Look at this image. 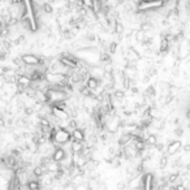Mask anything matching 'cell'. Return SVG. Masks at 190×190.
Here are the masks:
<instances>
[{"instance_id":"1","label":"cell","mask_w":190,"mask_h":190,"mask_svg":"<svg viewBox=\"0 0 190 190\" xmlns=\"http://www.w3.org/2000/svg\"><path fill=\"white\" fill-rule=\"evenodd\" d=\"M16 86H17V92L24 94V91L31 86V80L26 74H20V76H17V78H16Z\"/></svg>"},{"instance_id":"2","label":"cell","mask_w":190,"mask_h":190,"mask_svg":"<svg viewBox=\"0 0 190 190\" xmlns=\"http://www.w3.org/2000/svg\"><path fill=\"white\" fill-rule=\"evenodd\" d=\"M71 133H69L68 130H65L64 128H57L55 133H54V142L56 143H60V145H63V143H66L71 141Z\"/></svg>"},{"instance_id":"3","label":"cell","mask_w":190,"mask_h":190,"mask_svg":"<svg viewBox=\"0 0 190 190\" xmlns=\"http://www.w3.org/2000/svg\"><path fill=\"white\" fill-rule=\"evenodd\" d=\"M59 63L61 64L63 66L71 68V69L78 68V60H77L74 56H72L71 54H61V56H60V60H59Z\"/></svg>"},{"instance_id":"4","label":"cell","mask_w":190,"mask_h":190,"mask_svg":"<svg viewBox=\"0 0 190 190\" xmlns=\"http://www.w3.org/2000/svg\"><path fill=\"white\" fill-rule=\"evenodd\" d=\"M21 60L25 65L33 66V65H43L45 64V60L40 59V56L33 55V54H25L21 56Z\"/></svg>"},{"instance_id":"5","label":"cell","mask_w":190,"mask_h":190,"mask_svg":"<svg viewBox=\"0 0 190 190\" xmlns=\"http://www.w3.org/2000/svg\"><path fill=\"white\" fill-rule=\"evenodd\" d=\"M181 147H182V143L178 140H173V141H169L168 146H167V155H175Z\"/></svg>"},{"instance_id":"6","label":"cell","mask_w":190,"mask_h":190,"mask_svg":"<svg viewBox=\"0 0 190 190\" xmlns=\"http://www.w3.org/2000/svg\"><path fill=\"white\" fill-rule=\"evenodd\" d=\"M142 180H143V181H142L143 190H152V189H154V176H152L151 173L145 175Z\"/></svg>"},{"instance_id":"7","label":"cell","mask_w":190,"mask_h":190,"mask_svg":"<svg viewBox=\"0 0 190 190\" xmlns=\"http://www.w3.org/2000/svg\"><path fill=\"white\" fill-rule=\"evenodd\" d=\"M65 156H66V154H65L64 149L57 147V149H55V151L52 154V160L56 161V163H60V161H63L65 159Z\"/></svg>"},{"instance_id":"8","label":"cell","mask_w":190,"mask_h":190,"mask_svg":"<svg viewBox=\"0 0 190 190\" xmlns=\"http://www.w3.org/2000/svg\"><path fill=\"white\" fill-rule=\"evenodd\" d=\"M86 87L90 89L91 91L92 90H97L99 87V80L97 77H92V76H89L87 80H86Z\"/></svg>"},{"instance_id":"9","label":"cell","mask_w":190,"mask_h":190,"mask_svg":"<svg viewBox=\"0 0 190 190\" xmlns=\"http://www.w3.org/2000/svg\"><path fill=\"white\" fill-rule=\"evenodd\" d=\"M71 137L73 138L74 141H78V142H83L85 141V132L80 128H76L73 129V133L71 134Z\"/></svg>"},{"instance_id":"10","label":"cell","mask_w":190,"mask_h":190,"mask_svg":"<svg viewBox=\"0 0 190 190\" xmlns=\"http://www.w3.org/2000/svg\"><path fill=\"white\" fill-rule=\"evenodd\" d=\"M169 51V40L166 35H161V42H160V47H159V52L160 54H167Z\"/></svg>"},{"instance_id":"11","label":"cell","mask_w":190,"mask_h":190,"mask_svg":"<svg viewBox=\"0 0 190 190\" xmlns=\"http://www.w3.org/2000/svg\"><path fill=\"white\" fill-rule=\"evenodd\" d=\"M3 163L5 164L8 168H16L17 167V163H18V159H17L16 156H13V155H11V156H8V158H4Z\"/></svg>"},{"instance_id":"12","label":"cell","mask_w":190,"mask_h":190,"mask_svg":"<svg viewBox=\"0 0 190 190\" xmlns=\"http://www.w3.org/2000/svg\"><path fill=\"white\" fill-rule=\"evenodd\" d=\"M102 8H103V2H102V0H92L91 11H92L94 14H99L102 12Z\"/></svg>"},{"instance_id":"13","label":"cell","mask_w":190,"mask_h":190,"mask_svg":"<svg viewBox=\"0 0 190 190\" xmlns=\"http://www.w3.org/2000/svg\"><path fill=\"white\" fill-rule=\"evenodd\" d=\"M141 56L133 47H129L128 48V61H134V60H140Z\"/></svg>"},{"instance_id":"14","label":"cell","mask_w":190,"mask_h":190,"mask_svg":"<svg viewBox=\"0 0 190 190\" xmlns=\"http://www.w3.org/2000/svg\"><path fill=\"white\" fill-rule=\"evenodd\" d=\"M83 150V142H78L72 140V151L73 154H81Z\"/></svg>"},{"instance_id":"15","label":"cell","mask_w":190,"mask_h":190,"mask_svg":"<svg viewBox=\"0 0 190 190\" xmlns=\"http://www.w3.org/2000/svg\"><path fill=\"white\" fill-rule=\"evenodd\" d=\"M132 141V135L130 133H125L123 134L121 137H120V140H119V146H121V147H124V146H128V143Z\"/></svg>"},{"instance_id":"16","label":"cell","mask_w":190,"mask_h":190,"mask_svg":"<svg viewBox=\"0 0 190 190\" xmlns=\"http://www.w3.org/2000/svg\"><path fill=\"white\" fill-rule=\"evenodd\" d=\"M145 141V145H149V146H155L158 143V137L155 135V134H149L147 135V138L146 140H143Z\"/></svg>"},{"instance_id":"17","label":"cell","mask_w":190,"mask_h":190,"mask_svg":"<svg viewBox=\"0 0 190 190\" xmlns=\"http://www.w3.org/2000/svg\"><path fill=\"white\" fill-rule=\"evenodd\" d=\"M28 189L29 190H39L40 189V184L35 180H29L28 181Z\"/></svg>"},{"instance_id":"18","label":"cell","mask_w":190,"mask_h":190,"mask_svg":"<svg viewBox=\"0 0 190 190\" xmlns=\"http://www.w3.org/2000/svg\"><path fill=\"white\" fill-rule=\"evenodd\" d=\"M33 175L35 177H42L43 175H45V168L40 167V166H37L33 168Z\"/></svg>"},{"instance_id":"19","label":"cell","mask_w":190,"mask_h":190,"mask_svg":"<svg viewBox=\"0 0 190 190\" xmlns=\"http://www.w3.org/2000/svg\"><path fill=\"white\" fill-rule=\"evenodd\" d=\"M80 92L83 95V97H86V98H94V94L91 92V90H90V89L86 87V85H85V86H82V87L80 89Z\"/></svg>"},{"instance_id":"20","label":"cell","mask_w":190,"mask_h":190,"mask_svg":"<svg viewBox=\"0 0 190 190\" xmlns=\"http://www.w3.org/2000/svg\"><path fill=\"white\" fill-rule=\"evenodd\" d=\"M168 163H169L168 155H163V156L159 159V168H160V169H164V168L168 166Z\"/></svg>"},{"instance_id":"21","label":"cell","mask_w":190,"mask_h":190,"mask_svg":"<svg viewBox=\"0 0 190 190\" xmlns=\"http://www.w3.org/2000/svg\"><path fill=\"white\" fill-rule=\"evenodd\" d=\"M42 9H43V12L47 13V14H51V13L54 12V8H52V5H51V3H48V2H45V3H43V5H42Z\"/></svg>"},{"instance_id":"22","label":"cell","mask_w":190,"mask_h":190,"mask_svg":"<svg viewBox=\"0 0 190 190\" xmlns=\"http://www.w3.org/2000/svg\"><path fill=\"white\" fill-rule=\"evenodd\" d=\"M115 33L117 34V35H121V34L124 33V25L121 22H119L117 20L115 21Z\"/></svg>"},{"instance_id":"23","label":"cell","mask_w":190,"mask_h":190,"mask_svg":"<svg viewBox=\"0 0 190 190\" xmlns=\"http://www.w3.org/2000/svg\"><path fill=\"white\" fill-rule=\"evenodd\" d=\"M123 85H124V89H130L132 87V85H133V78H129V77L124 76V78H123Z\"/></svg>"},{"instance_id":"24","label":"cell","mask_w":190,"mask_h":190,"mask_svg":"<svg viewBox=\"0 0 190 190\" xmlns=\"http://www.w3.org/2000/svg\"><path fill=\"white\" fill-rule=\"evenodd\" d=\"M140 30L143 31V33H147V31L152 30V25L150 22H142L141 26H140Z\"/></svg>"},{"instance_id":"25","label":"cell","mask_w":190,"mask_h":190,"mask_svg":"<svg viewBox=\"0 0 190 190\" xmlns=\"http://www.w3.org/2000/svg\"><path fill=\"white\" fill-rule=\"evenodd\" d=\"M99 60L102 63H111V54L108 52H102L99 56Z\"/></svg>"},{"instance_id":"26","label":"cell","mask_w":190,"mask_h":190,"mask_svg":"<svg viewBox=\"0 0 190 190\" xmlns=\"http://www.w3.org/2000/svg\"><path fill=\"white\" fill-rule=\"evenodd\" d=\"M8 35H9V28L5 26V25H4V26H3L2 29H0V38L4 39V38H7Z\"/></svg>"},{"instance_id":"27","label":"cell","mask_w":190,"mask_h":190,"mask_svg":"<svg viewBox=\"0 0 190 190\" xmlns=\"http://www.w3.org/2000/svg\"><path fill=\"white\" fill-rule=\"evenodd\" d=\"M113 98H116V99H119V100H123V99L125 98V91H124V90H115Z\"/></svg>"},{"instance_id":"28","label":"cell","mask_w":190,"mask_h":190,"mask_svg":"<svg viewBox=\"0 0 190 190\" xmlns=\"http://www.w3.org/2000/svg\"><path fill=\"white\" fill-rule=\"evenodd\" d=\"M178 177H180V175H178V173H172V175H169V176L167 177V182L173 184V182H176V181L178 180Z\"/></svg>"},{"instance_id":"29","label":"cell","mask_w":190,"mask_h":190,"mask_svg":"<svg viewBox=\"0 0 190 190\" xmlns=\"http://www.w3.org/2000/svg\"><path fill=\"white\" fill-rule=\"evenodd\" d=\"M108 51H109V54H115L116 51H117V43H116V42L109 43V46H108Z\"/></svg>"},{"instance_id":"30","label":"cell","mask_w":190,"mask_h":190,"mask_svg":"<svg viewBox=\"0 0 190 190\" xmlns=\"http://www.w3.org/2000/svg\"><path fill=\"white\" fill-rule=\"evenodd\" d=\"M145 34H146V33H143V31H141V30H138V31L135 33V39H137L138 42H142V40L145 39V37H146Z\"/></svg>"},{"instance_id":"31","label":"cell","mask_w":190,"mask_h":190,"mask_svg":"<svg viewBox=\"0 0 190 190\" xmlns=\"http://www.w3.org/2000/svg\"><path fill=\"white\" fill-rule=\"evenodd\" d=\"M22 42H25V37L24 35H20L17 39H14L13 42H12V45H14V46H18V45H21Z\"/></svg>"},{"instance_id":"32","label":"cell","mask_w":190,"mask_h":190,"mask_svg":"<svg viewBox=\"0 0 190 190\" xmlns=\"http://www.w3.org/2000/svg\"><path fill=\"white\" fill-rule=\"evenodd\" d=\"M24 112H25V115L31 116V115L34 113V107H25V108H24Z\"/></svg>"},{"instance_id":"33","label":"cell","mask_w":190,"mask_h":190,"mask_svg":"<svg viewBox=\"0 0 190 190\" xmlns=\"http://www.w3.org/2000/svg\"><path fill=\"white\" fill-rule=\"evenodd\" d=\"M13 64H14L17 68H20V66L24 64L22 60H21V56H20V57H14V59H13Z\"/></svg>"},{"instance_id":"34","label":"cell","mask_w":190,"mask_h":190,"mask_svg":"<svg viewBox=\"0 0 190 190\" xmlns=\"http://www.w3.org/2000/svg\"><path fill=\"white\" fill-rule=\"evenodd\" d=\"M83 7L87 8V9H91V4H92V0H82Z\"/></svg>"},{"instance_id":"35","label":"cell","mask_w":190,"mask_h":190,"mask_svg":"<svg viewBox=\"0 0 190 190\" xmlns=\"http://www.w3.org/2000/svg\"><path fill=\"white\" fill-rule=\"evenodd\" d=\"M11 155H13V156H16L17 159H18L20 156H21V150L20 149H14V150H12V154Z\"/></svg>"},{"instance_id":"36","label":"cell","mask_w":190,"mask_h":190,"mask_svg":"<svg viewBox=\"0 0 190 190\" xmlns=\"http://www.w3.org/2000/svg\"><path fill=\"white\" fill-rule=\"evenodd\" d=\"M175 134H176L177 137H181V135H182V134H184V129H182V128H181V126H178V128H176V129H175Z\"/></svg>"},{"instance_id":"37","label":"cell","mask_w":190,"mask_h":190,"mask_svg":"<svg viewBox=\"0 0 190 190\" xmlns=\"http://www.w3.org/2000/svg\"><path fill=\"white\" fill-rule=\"evenodd\" d=\"M7 54L8 52H5V51H3V50H0V61H4V60L7 59Z\"/></svg>"},{"instance_id":"38","label":"cell","mask_w":190,"mask_h":190,"mask_svg":"<svg viewBox=\"0 0 190 190\" xmlns=\"http://www.w3.org/2000/svg\"><path fill=\"white\" fill-rule=\"evenodd\" d=\"M69 126H71L72 129H76V128H77V121H76V119H72L71 121H69Z\"/></svg>"},{"instance_id":"39","label":"cell","mask_w":190,"mask_h":190,"mask_svg":"<svg viewBox=\"0 0 190 190\" xmlns=\"http://www.w3.org/2000/svg\"><path fill=\"white\" fill-rule=\"evenodd\" d=\"M175 187H176V190H186V187H185L184 184H180V185H177V186H175Z\"/></svg>"},{"instance_id":"40","label":"cell","mask_w":190,"mask_h":190,"mask_svg":"<svg viewBox=\"0 0 190 190\" xmlns=\"http://www.w3.org/2000/svg\"><path fill=\"white\" fill-rule=\"evenodd\" d=\"M155 146H156V150H158V151H163V149H164L163 143H156V145H155Z\"/></svg>"},{"instance_id":"41","label":"cell","mask_w":190,"mask_h":190,"mask_svg":"<svg viewBox=\"0 0 190 190\" xmlns=\"http://www.w3.org/2000/svg\"><path fill=\"white\" fill-rule=\"evenodd\" d=\"M117 189H125V184L124 182H119L117 184Z\"/></svg>"},{"instance_id":"42","label":"cell","mask_w":190,"mask_h":190,"mask_svg":"<svg viewBox=\"0 0 190 190\" xmlns=\"http://www.w3.org/2000/svg\"><path fill=\"white\" fill-rule=\"evenodd\" d=\"M5 125V121H4V119L0 116V126H4Z\"/></svg>"},{"instance_id":"43","label":"cell","mask_w":190,"mask_h":190,"mask_svg":"<svg viewBox=\"0 0 190 190\" xmlns=\"http://www.w3.org/2000/svg\"><path fill=\"white\" fill-rule=\"evenodd\" d=\"M189 149H190V145H189V143L184 146V151H189Z\"/></svg>"},{"instance_id":"44","label":"cell","mask_w":190,"mask_h":190,"mask_svg":"<svg viewBox=\"0 0 190 190\" xmlns=\"http://www.w3.org/2000/svg\"><path fill=\"white\" fill-rule=\"evenodd\" d=\"M2 76H3V66L0 65V77H2Z\"/></svg>"},{"instance_id":"45","label":"cell","mask_w":190,"mask_h":190,"mask_svg":"<svg viewBox=\"0 0 190 190\" xmlns=\"http://www.w3.org/2000/svg\"><path fill=\"white\" fill-rule=\"evenodd\" d=\"M3 26H4V24H3V21H2V20H0V29H2Z\"/></svg>"},{"instance_id":"46","label":"cell","mask_w":190,"mask_h":190,"mask_svg":"<svg viewBox=\"0 0 190 190\" xmlns=\"http://www.w3.org/2000/svg\"><path fill=\"white\" fill-rule=\"evenodd\" d=\"M168 190H176V187H175V186H171Z\"/></svg>"}]
</instances>
